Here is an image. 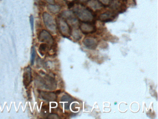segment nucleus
<instances>
[{"instance_id": "nucleus-13", "label": "nucleus", "mask_w": 158, "mask_h": 119, "mask_svg": "<svg viewBox=\"0 0 158 119\" xmlns=\"http://www.w3.org/2000/svg\"><path fill=\"white\" fill-rule=\"evenodd\" d=\"M62 17L63 18L66 19L67 20L74 17V15L73 13L71 11H64L62 13Z\"/></svg>"}, {"instance_id": "nucleus-19", "label": "nucleus", "mask_w": 158, "mask_h": 119, "mask_svg": "<svg viewBox=\"0 0 158 119\" xmlns=\"http://www.w3.org/2000/svg\"><path fill=\"white\" fill-rule=\"evenodd\" d=\"M30 23L31 25V29L32 32H34V19L33 15H31L30 17Z\"/></svg>"}, {"instance_id": "nucleus-23", "label": "nucleus", "mask_w": 158, "mask_h": 119, "mask_svg": "<svg viewBox=\"0 0 158 119\" xmlns=\"http://www.w3.org/2000/svg\"><path fill=\"white\" fill-rule=\"evenodd\" d=\"M80 1L82 2H87V1H89V0H80Z\"/></svg>"}, {"instance_id": "nucleus-3", "label": "nucleus", "mask_w": 158, "mask_h": 119, "mask_svg": "<svg viewBox=\"0 0 158 119\" xmlns=\"http://www.w3.org/2000/svg\"><path fill=\"white\" fill-rule=\"evenodd\" d=\"M43 20L46 27L51 31H56V23L54 18L48 13H44L43 15Z\"/></svg>"}, {"instance_id": "nucleus-24", "label": "nucleus", "mask_w": 158, "mask_h": 119, "mask_svg": "<svg viewBox=\"0 0 158 119\" xmlns=\"http://www.w3.org/2000/svg\"><path fill=\"white\" fill-rule=\"evenodd\" d=\"M66 1H68V2H72V1H75V0H66Z\"/></svg>"}, {"instance_id": "nucleus-20", "label": "nucleus", "mask_w": 158, "mask_h": 119, "mask_svg": "<svg viewBox=\"0 0 158 119\" xmlns=\"http://www.w3.org/2000/svg\"><path fill=\"white\" fill-rule=\"evenodd\" d=\"M102 5L108 6L110 4V0H98Z\"/></svg>"}, {"instance_id": "nucleus-21", "label": "nucleus", "mask_w": 158, "mask_h": 119, "mask_svg": "<svg viewBox=\"0 0 158 119\" xmlns=\"http://www.w3.org/2000/svg\"><path fill=\"white\" fill-rule=\"evenodd\" d=\"M48 118L49 119H59L60 117L58 116V115L55 114V113H51L48 115Z\"/></svg>"}, {"instance_id": "nucleus-18", "label": "nucleus", "mask_w": 158, "mask_h": 119, "mask_svg": "<svg viewBox=\"0 0 158 119\" xmlns=\"http://www.w3.org/2000/svg\"><path fill=\"white\" fill-rule=\"evenodd\" d=\"M48 111L49 106H48V105H46L42 106L41 112H42L43 115H47V114H48Z\"/></svg>"}, {"instance_id": "nucleus-11", "label": "nucleus", "mask_w": 158, "mask_h": 119, "mask_svg": "<svg viewBox=\"0 0 158 119\" xmlns=\"http://www.w3.org/2000/svg\"><path fill=\"white\" fill-rule=\"evenodd\" d=\"M85 45L89 49H95L97 46V42L94 39L86 38L84 40Z\"/></svg>"}, {"instance_id": "nucleus-9", "label": "nucleus", "mask_w": 158, "mask_h": 119, "mask_svg": "<svg viewBox=\"0 0 158 119\" xmlns=\"http://www.w3.org/2000/svg\"><path fill=\"white\" fill-rule=\"evenodd\" d=\"M115 14L112 12H107L100 15L99 19L103 22H107L111 21L115 17Z\"/></svg>"}, {"instance_id": "nucleus-2", "label": "nucleus", "mask_w": 158, "mask_h": 119, "mask_svg": "<svg viewBox=\"0 0 158 119\" xmlns=\"http://www.w3.org/2000/svg\"><path fill=\"white\" fill-rule=\"evenodd\" d=\"M36 82L41 87H44L49 90H54L57 87L56 81L52 77L48 75H45L44 78L39 76L37 78Z\"/></svg>"}, {"instance_id": "nucleus-4", "label": "nucleus", "mask_w": 158, "mask_h": 119, "mask_svg": "<svg viewBox=\"0 0 158 119\" xmlns=\"http://www.w3.org/2000/svg\"><path fill=\"white\" fill-rule=\"evenodd\" d=\"M58 26L61 33L64 36L68 37L72 33L69 25L63 18H60L59 19L58 21Z\"/></svg>"}, {"instance_id": "nucleus-1", "label": "nucleus", "mask_w": 158, "mask_h": 119, "mask_svg": "<svg viewBox=\"0 0 158 119\" xmlns=\"http://www.w3.org/2000/svg\"><path fill=\"white\" fill-rule=\"evenodd\" d=\"M74 12L82 22H91L93 20V15L87 8L82 6H77L74 9Z\"/></svg>"}, {"instance_id": "nucleus-15", "label": "nucleus", "mask_w": 158, "mask_h": 119, "mask_svg": "<svg viewBox=\"0 0 158 119\" xmlns=\"http://www.w3.org/2000/svg\"><path fill=\"white\" fill-rule=\"evenodd\" d=\"M73 36L76 40H78L81 39L82 35H81L80 32L78 30H75L73 31Z\"/></svg>"}, {"instance_id": "nucleus-16", "label": "nucleus", "mask_w": 158, "mask_h": 119, "mask_svg": "<svg viewBox=\"0 0 158 119\" xmlns=\"http://www.w3.org/2000/svg\"><path fill=\"white\" fill-rule=\"evenodd\" d=\"M61 101L62 102H68L71 103L73 101V99L69 96L67 95H64L62 97L61 99Z\"/></svg>"}, {"instance_id": "nucleus-7", "label": "nucleus", "mask_w": 158, "mask_h": 119, "mask_svg": "<svg viewBox=\"0 0 158 119\" xmlns=\"http://www.w3.org/2000/svg\"><path fill=\"white\" fill-rule=\"evenodd\" d=\"M39 40L40 42H44L49 44L53 43V39L52 36L49 33L45 30H43L40 33Z\"/></svg>"}, {"instance_id": "nucleus-8", "label": "nucleus", "mask_w": 158, "mask_h": 119, "mask_svg": "<svg viewBox=\"0 0 158 119\" xmlns=\"http://www.w3.org/2000/svg\"><path fill=\"white\" fill-rule=\"evenodd\" d=\"M40 95L43 99L49 101H55L57 99V95L54 93L39 91Z\"/></svg>"}, {"instance_id": "nucleus-22", "label": "nucleus", "mask_w": 158, "mask_h": 119, "mask_svg": "<svg viewBox=\"0 0 158 119\" xmlns=\"http://www.w3.org/2000/svg\"><path fill=\"white\" fill-rule=\"evenodd\" d=\"M46 1L49 3V4H54L55 3L54 0H46Z\"/></svg>"}, {"instance_id": "nucleus-12", "label": "nucleus", "mask_w": 158, "mask_h": 119, "mask_svg": "<svg viewBox=\"0 0 158 119\" xmlns=\"http://www.w3.org/2000/svg\"><path fill=\"white\" fill-rule=\"evenodd\" d=\"M48 9L51 13L56 14L59 13L60 10V7L57 5L49 4L48 6Z\"/></svg>"}, {"instance_id": "nucleus-14", "label": "nucleus", "mask_w": 158, "mask_h": 119, "mask_svg": "<svg viewBox=\"0 0 158 119\" xmlns=\"http://www.w3.org/2000/svg\"><path fill=\"white\" fill-rule=\"evenodd\" d=\"M48 46L46 44H41L39 47V51L42 55H44L45 52L48 50Z\"/></svg>"}, {"instance_id": "nucleus-17", "label": "nucleus", "mask_w": 158, "mask_h": 119, "mask_svg": "<svg viewBox=\"0 0 158 119\" xmlns=\"http://www.w3.org/2000/svg\"><path fill=\"white\" fill-rule=\"evenodd\" d=\"M35 47H33L32 49V52H31V65H33L35 62Z\"/></svg>"}, {"instance_id": "nucleus-10", "label": "nucleus", "mask_w": 158, "mask_h": 119, "mask_svg": "<svg viewBox=\"0 0 158 119\" xmlns=\"http://www.w3.org/2000/svg\"><path fill=\"white\" fill-rule=\"evenodd\" d=\"M88 6L92 10L97 11L102 8L103 5L98 0H89Z\"/></svg>"}, {"instance_id": "nucleus-6", "label": "nucleus", "mask_w": 158, "mask_h": 119, "mask_svg": "<svg viewBox=\"0 0 158 119\" xmlns=\"http://www.w3.org/2000/svg\"><path fill=\"white\" fill-rule=\"evenodd\" d=\"M32 81L31 69L29 67H26L23 74V83L26 87H27Z\"/></svg>"}, {"instance_id": "nucleus-5", "label": "nucleus", "mask_w": 158, "mask_h": 119, "mask_svg": "<svg viewBox=\"0 0 158 119\" xmlns=\"http://www.w3.org/2000/svg\"><path fill=\"white\" fill-rule=\"evenodd\" d=\"M80 29L84 34L92 33L96 31V28L92 25L91 22H82L80 24Z\"/></svg>"}]
</instances>
